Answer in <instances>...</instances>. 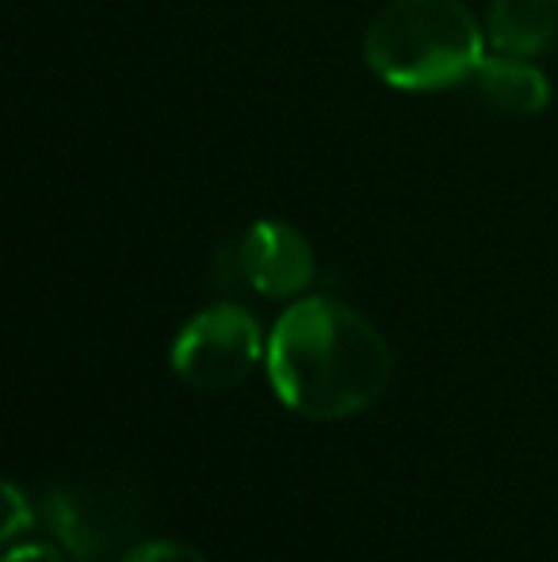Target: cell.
<instances>
[{"mask_svg": "<svg viewBox=\"0 0 558 562\" xmlns=\"http://www.w3.org/2000/svg\"><path fill=\"white\" fill-rule=\"evenodd\" d=\"M269 379L287 409L310 422H344L367 409L395 375L387 337L337 299H303L269 337Z\"/></svg>", "mask_w": 558, "mask_h": 562, "instance_id": "cell-1", "label": "cell"}, {"mask_svg": "<svg viewBox=\"0 0 558 562\" xmlns=\"http://www.w3.org/2000/svg\"><path fill=\"white\" fill-rule=\"evenodd\" d=\"M478 92L490 100L493 108L513 115H536L551 100V85H547L544 69L532 66L528 58H516V54H490L482 58V66L475 69Z\"/></svg>", "mask_w": 558, "mask_h": 562, "instance_id": "cell-6", "label": "cell"}, {"mask_svg": "<svg viewBox=\"0 0 558 562\" xmlns=\"http://www.w3.org/2000/svg\"><path fill=\"white\" fill-rule=\"evenodd\" d=\"M4 562H66V559H61V548H54V543H15V548H8Z\"/></svg>", "mask_w": 558, "mask_h": 562, "instance_id": "cell-10", "label": "cell"}, {"mask_svg": "<svg viewBox=\"0 0 558 562\" xmlns=\"http://www.w3.org/2000/svg\"><path fill=\"white\" fill-rule=\"evenodd\" d=\"M364 58L390 89H447L475 77L486 35L459 0H395L367 23Z\"/></svg>", "mask_w": 558, "mask_h": 562, "instance_id": "cell-2", "label": "cell"}, {"mask_svg": "<svg viewBox=\"0 0 558 562\" xmlns=\"http://www.w3.org/2000/svg\"><path fill=\"white\" fill-rule=\"evenodd\" d=\"M119 562H210L200 548L180 540H149V543H135L130 551H123Z\"/></svg>", "mask_w": 558, "mask_h": 562, "instance_id": "cell-8", "label": "cell"}, {"mask_svg": "<svg viewBox=\"0 0 558 562\" xmlns=\"http://www.w3.org/2000/svg\"><path fill=\"white\" fill-rule=\"evenodd\" d=\"M238 276L253 291L269 299H295L314 283V249L295 226L264 218L241 234L238 249Z\"/></svg>", "mask_w": 558, "mask_h": 562, "instance_id": "cell-5", "label": "cell"}, {"mask_svg": "<svg viewBox=\"0 0 558 562\" xmlns=\"http://www.w3.org/2000/svg\"><path fill=\"white\" fill-rule=\"evenodd\" d=\"M269 356L257 318L238 303L200 311L172 340V371L195 391H230Z\"/></svg>", "mask_w": 558, "mask_h": 562, "instance_id": "cell-3", "label": "cell"}, {"mask_svg": "<svg viewBox=\"0 0 558 562\" xmlns=\"http://www.w3.org/2000/svg\"><path fill=\"white\" fill-rule=\"evenodd\" d=\"M4 497H8L4 540H15V536H20V528L31 525V509H27V502H23V494H20V486H15V482H8V486H4Z\"/></svg>", "mask_w": 558, "mask_h": 562, "instance_id": "cell-9", "label": "cell"}, {"mask_svg": "<svg viewBox=\"0 0 558 562\" xmlns=\"http://www.w3.org/2000/svg\"><path fill=\"white\" fill-rule=\"evenodd\" d=\"M558 38V0H493L490 43L501 54L532 58Z\"/></svg>", "mask_w": 558, "mask_h": 562, "instance_id": "cell-7", "label": "cell"}, {"mask_svg": "<svg viewBox=\"0 0 558 562\" xmlns=\"http://www.w3.org/2000/svg\"><path fill=\"white\" fill-rule=\"evenodd\" d=\"M46 528L77 562H100L138 528V502L123 482H81L46 494Z\"/></svg>", "mask_w": 558, "mask_h": 562, "instance_id": "cell-4", "label": "cell"}]
</instances>
